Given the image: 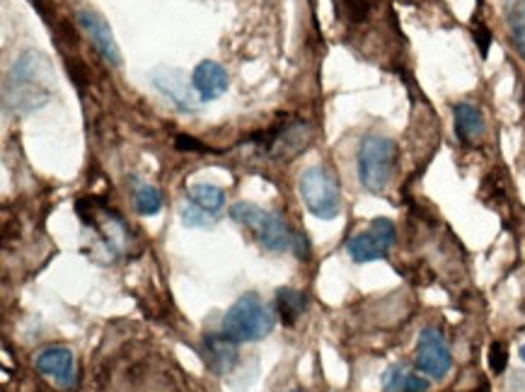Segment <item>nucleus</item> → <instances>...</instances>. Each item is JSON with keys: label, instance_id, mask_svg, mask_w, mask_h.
<instances>
[{"label": "nucleus", "instance_id": "obj_1", "mask_svg": "<svg viewBox=\"0 0 525 392\" xmlns=\"http://www.w3.org/2000/svg\"><path fill=\"white\" fill-rule=\"evenodd\" d=\"M51 92H54V68L39 51H25L5 78V112H13L17 117L30 114L51 100Z\"/></svg>", "mask_w": 525, "mask_h": 392}, {"label": "nucleus", "instance_id": "obj_2", "mask_svg": "<svg viewBox=\"0 0 525 392\" xmlns=\"http://www.w3.org/2000/svg\"><path fill=\"white\" fill-rule=\"evenodd\" d=\"M276 327V313L257 293H245L223 315V332L235 342H259Z\"/></svg>", "mask_w": 525, "mask_h": 392}, {"label": "nucleus", "instance_id": "obj_3", "mask_svg": "<svg viewBox=\"0 0 525 392\" xmlns=\"http://www.w3.org/2000/svg\"><path fill=\"white\" fill-rule=\"evenodd\" d=\"M397 170V146L385 136H366L356 153V175L368 194H383Z\"/></svg>", "mask_w": 525, "mask_h": 392}, {"label": "nucleus", "instance_id": "obj_4", "mask_svg": "<svg viewBox=\"0 0 525 392\" xmlns=\"http://www.w3.org/2000/svg\"><path fill=\"white\" fill-rule=\"evenodd\" d=\"M228 216L233 218L235 223H240L242 228L250 230L264 250L286 252L293 247V233L291 228L286 226L284 218L262 209V206L250 204V201H238V204L230 206Z\"/></svg>", "mask_w": 525, "mask_h": 392}, {"label": "nucleus", "instance_id": "obj_5", "mask_svg": "<svg viewBox=\"0 0 525 392\" xmlns=\"http://www.w3.org/2000/svg\"><path fill=\"white\" fill-rule=\"evenodd\" d=\"M298 194L303 199L305 209L313 213L315 218H320V221H334L339 211H342L339 184L332 172L325 170L322 165H313L300 172Z\"/></svg>", "mask_w": 525, "mask_h": 392}, {"label": "nucleus", "instance_id": "obj_6", "mask_svg": "<svg viewBox=\"0 0 525 392\" xmlns=\"http://www.w3.org/2000/svg\"><path fill=\"white\" fill-rule=\"evenodd\" d=\"M397 238V228L390 218H373L366 230L351 235L346 242V255L354 259L356 264L378 262V259L388 257Z\"/></svg>", "mask_w": 525, "mask_h": 392}, {"label": "nucleus", "instance_id": "obj_7", "mask_svg": "<svg viewBox=\"0 0 525 392\" xmlns=\"http://www.w3.org/2000/svg\"><path fill=\"white\" fill-rule=\"evenodd\" d=\"M450 368H453V354L443 334L434 327L421 330L417 342V371L431 380H443Z\"/></svg>", "mask_w": 525, "mask_h": 392}, {"label": "nucleus", "instance_id": "obj_8", "mask_svg": "<svg viewBox=\"0 0 525 392\" xmlns=\"http://www.w3.org/2000/svg\"><path fill=\"white\" fill-rule=\"evenodd\" d=\"M34 368L49 378L51 383L59 385L61 390H73L78 383V371H75V356L66 347H46L34 356Z\"/></svg>", "mask_w": 525, "mask_h": 392}, {"label": "nucleus", "instance_id": "obj_9", "mask_svg": "<svg viewBox=\"0 0 525 392\" xmlns=\"http://www.w3.org/2000/svg\"><path fill=\"white\" fill-rule=\"evenodd\" d=\"M150 85H153L160 95L167 97L180 112H194L196 109L194 100L199 95L194 92V85L187 83L184 73L177 71V68L160 66L155 68V71H150Z\"/></svg>", "mask_w": 525, "mask_h": 392}, {"label": "nucleus", "instance_id": "obj_10", "mask_svg": "<svg viewBox=\"0 0 525 392\" xmlns=\"http://www.w3.org/2000/svg\"><path fill=\"white\" fill-rule=\"evenodd\" d=\"M78 25L83 27L85 34H88L92 46L100 51L102 59L112 63V66H121V51L117 46V39H114L112 30H109V25L105 22V17L95 13V10L83 8L78 10Z\"/></svg>", "mask_w": 525, "mask_h": 392}, {"label": "nucleus", "instance_id": "obj_11", "mask_svg": "<svg viewBox=\"0 0 525 392\" xmlns=\"http://www.w3.org/2000/svg\"><path fill=\"white\" fill-rule=\"evenodd\" d=\"M201 359H204L206 368L213 376H225L238 363V342L230 339L225 332L206 334L204 342H201Z\"/></svg>", "mask_w": 525, "mask_h": 392}, {"label": "nucleus", "instance_id": "obj_12", "mask_svg": "<svg viewBox=\"0 0 525 392\" xmlns=\"http://www.w3.org/2000/svg\"><path fill=\"white\" fill-rule=\"evenodd\" d=\"M264 146L274 158L293 160V155H298L308 146V124L305 121H291V124L281 126L274 134H269Z\"/></svg>", "mask_w": 525, "mask_h": 392}, {"label": "nucleus", "instance_id": "obj_13", "mask_svg": "<svg viewBox=\"0 0 525 392\" xmlns=\"http://www.w3.org/2000/svg\"><path fill=\"white\" fill-rule=\"evenodd\" d=\"M194 92L199 95L201 102L218 100L225 90H228V73L221 63L216 61H201L192 73Z\"/></svg>", "mask_w": 525, "mask_h": 392}, {"label": "nucleus", "instance_id": "obj_14", "mask_svg": "<svg viewBox=\"0 0 525 392\" xmlns=\"http://www.w3.org/2000/svg\"><path fill=\"white\" fill-rule=\"evenodd\" d=\"M453 119H455V134L463 143H475L480 141L484 134V117L482 112L470 102H458L453 107Z\"/></svg>", "mask_w": 525, "mask_h": 392}, {"label": "nucleus", "instance_id": "obj_15", "mask_svg": "<svg viewBox=\"0 0 525 392\" xmlns=\"http://www.w3.org/2000/svg\"><path fill=\"white\" fill-rule=\"evenodd\" d=\"M187 201L189 204H194L196 209L209 213V216L221 218L225 206V192L221 187H216V184L199 182L187 189Z\"/></svg>", "mask_w": 525, "mask_h": 392}, {"label": "nucleus", "instance_id": "obj_16", "mask_svg": "<svg viewBox=\"0 0 525 392\" xmlns=\"http://www.w3.org/2000/svg\"><path fill=\"white\" fill-rule=\"evenodd\" d=\"M385 392H426L429 390V378L419 373L407 371L405 366H390L383 373Z\"/></svg>", "mask_w": 525, "mask_h": 392}, {"label": "nucleus", "instance_id": "obj_17", "mask_svg": "<svg viewBox=\"0 0 525 392\" xmlns=\"http://www.w3.org/2000/svg\"><path fill=\"white\" fill-rule=\"evenodd\" d=\"M305 310V296L296 288L284 286L276 291V315L281 317L286 327H293L298 322V317Z\"/></svg>", "mask_w": 525, "mask_h": 392}, {"label": "nucleus", "instance_id": "obj_18", "mask_svg": "<svg viewBox=\"0 0 525 392\" xmlns=\"http://www.w3.org/2000/svg\"><path fill=\"white\" fill-rule=\"evenodd\" d=\"M506 25H509L513 46L525 59V0H511L506 8Z\"/></svg>", "mask_w": 525, "mask_h": 392}, {"label": "nucleus", "instance_id": "obj_19", "mask_svg": "<svg viewBox=\"0 0 525 392\" xmlns=\"http://www.w3.org/2000/svg\"><path fill=\"white\" fill-rule=\"evenodd\" d=\"M134 209L138 211V216H155L163 209V194L160 189H155L153 184H143L138 182L134 189Z\"/></svg>", "mask_w": 525, "mask_h": 392}, {"label": "nucleus", "instance_id": "obj_20", "mask_svg": "<svg viewBox=\"0 0 525 392\" xmlns=\"http://www.w3.org/2000/svg\"><path fill=\"white\" fill-rule=\"evenodd\" d=\"M180 221H182V226H187V228H201V230H206V228H213L218 223V218H213L209 216V213H204L201 209H196L194 204H184L182 209H180Z\"/></svg>", "mask_w": 525, "mask_h": 392}, {"label": "nucleus", "instance_id": "obj_21", "mask_svg": "<svg viewBox=\"0 0 525 392\" xmlns=\"http://www.w3.org/2000/svg\"><path fill=\"white\" fill-rule=\"evenodd\" d=\"M375 0H342V10L344 17L351 22V25H359V22L366 20L371 15Z\"/></svg>", "mask_w": 525, "mask_h": 392}, {"label": "nucleus", "instance_id": "obj_22", "mask_svg": "<svg viewBox=\"0 0 525 392\" xmlns=\"http://www.w3.org/2000/svg\"><path fill=\"white\" fill-rule=\"evenodd\" d=\"M506 366H509V351H506V344L494 342L492 349H489V368H492V373H496V376H501V373L506 371Z\"/></svg>", "mask_w": 525, "mask_h": 392}, {"label": "nucleus", "instance_id": "obj_23", "mask_svg": "<svg viewBox=\"0 0 525 392\" xmlns=\"http://www.w3.org/2000/svg\"><path fill=\"white\" fill-rule=\"evenodd\" d=\"M293 252H296L298 259H308L310 257V240L305 233H293Z\"/></svg>", "mask_w": 525, "mask_h": 392}, {"label": "nucleus", "instance_id": "obj_24", "mask_svg": "<svg viewBox=\"0 0 525 392\" xmlns=\"http://www.w3.org/2000/svg\"><path fill=\"white\" fill-rule=\"evenodd\" d=\"M475 42H477V46H480L482 59H487L489 44H492V32H489L484 25H480V27H477V30H475Z\"/></svg>", "mask_w": 525, "mask_h": 392}, {"label": "nucleus", "instance_id": "obj_25", "mask_svg": "<svg viewBox=\"0 0 525 392\" xmlns=\"http://www.w3.org/2000/svg\"><path fill=\"white\" fill-rule=\"evenodd\" d=\"M177 148H180V151H206L192 136H177Z\"/></svg>", "mask_w": 525, "mask_h": 392}, {"label": "nucleus", "instance_id": "obj_26", "mask_svg": "<svg viewBox=\"0 0 525 392\" xmlns=\"http://www.w3.org/2000/svg\"><path fill=\"white\" fill-rule=\"evenodd\" d=\"M521 359L525 361V344H523V347H521Z\"/></svg>", "mask_w": 525, "mask_h": 392}, {"label": "nucleus", "instance_id": "obj_27", "mask_svg": "<svg viewBox=\"0 0 525 392\" xmlns=\"http://www.w3.org/2000/svg\"><path fill=\"white\" fill-rule=\"evenodd\" d=\"M288 392H303V390H298V388H296V390H288Z\"/></svg>", "mask_w": 525, "mask_h": 392}, {"label": "nucleus", "instance_id": "obj_28", "mask_svg": "<svg viewBox=\"0 0 525 392\" xmlns=\"http://www.w3.org/2000/svg\"><path fill=\"white\" fill-rule=\"evenodd\" d=\"M480 392H487V390H480Z\"/></svg>", "mask_w": 525, "mask_h": 392}]
</instances>
